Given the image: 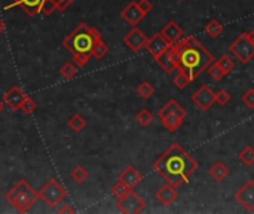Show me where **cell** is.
I'll list each match as a JSON object with an SVG mask.
<instances>
[{"mask_svg":"<svg viewBox=\"0 0 254 214\" xmlns=\"http://www.w3.org/2000/svg\"><path fill=\"white\" fill-rule=\"evenodd\" d=\"M118 180H121V182H124L129 189H134L137 185H140L141 183V180H143V175L138 172V170L134 167V165H128L121 174H119V177H118Z\"/></svg>","mask_w":254,"mask_h":214,"instance_id":"cell-15","label":"cell"},{"mask_svg":"<svg viewBox=\"0 0 254 214\" xmlns=\"http://www.w3.org/2000/svg\"><path fill=\"white\" fill-rule=\"evenodd\" d=\"M118 208L125 214H138L146 208V202L131 189L127 195L118 199Z\"/></svg>","mask_w":254,"mask_h":214,"instance_id":"cell-8","label":"cell"},{"mask_svg":"<svg viewBox=\"0 0 254 214\" xmlns=\"http://www.w3.org/2000/svg\"><path fill=\"white\" fill-rule=\"evenodd\" d=\"M55 11H57V5H55L54 0H43L42 6H41V14L49 17V15H52Z\"/></svg>","mask_w":254,"mask_h":214,"instance_id":"cell-34","label":"cell"},{"mask_svg":"<svg viewBox=\"0 0 254 214\" xmlns=\"http://www.w3.org/2000/svg\"><path fill=\"white\" fill-rule=\"evenodd\" d=\"M60 73L64 79H73L79 73V67L75 63H64L60 68Z\"/></svg>","mask_w":254,"mask_h":214,"instance_id":"cell-23","label":"cell"},{"mask_svg":"<svg viewBox=\"0 0 254 214\" xmlns=\"http://www.w3.org/2000/svg\"><path fill=\"white\" fill-rule=\"evenodd\" d=\"M153 168L168 185L178 188L190 182L192 174L198 170V162L178 143H172L155 161Z\"/></svg>","mask_w":254,"mask_h":214,"instance_id":"cell-1","label":"cell"},{"mask_svg":"<svg viewBox=\"0 0 254 214\" xmlns=\"http://www.w3.org/2000/svg\"><path fill=\"white\" fill-rule=\"evenodd\" d=\"M217 63H219V65H220V68L225 71L226 73V76L231 73V71L235 68V61L229 57V55H222L219 60H217Z\"/></svg>","mask_w":254,"mask_h":214,"instance_id":"cell-30","label":"cell"},{"mask_svg":"<svg viewBox=\"0 0 254 214\" xmlns=\"http://www.w3.org/2000/svg\"><path fill=\"white\" fill-rule=\"evenodd\" d=\"M5 198L18 213H28L38 202L39 192H36L27 180L21 178L12 189H9V192H6Z\"/></svg>","mask_w":254,"mask_h":214,"instance_id":"cell-4","label":"cell"},{"mask_svg":"<svg viewBox=\"0 0 254 214\" xmlns=\"http://www.w3.org/2000/svg\"><path fill=\"white\" fill-rule=\"evenodd\" d=\"M192 103L201 109L202 112H207L208 109H211L212 104L215 103V92L208 88L207 85H202L192 97Z\"/></svg>","mask_w":254,"mask_h":214,"instance_id":"cell-9","label":"cell"},{"mask_svg":"<svg viewBox=\"0 0 254 214\" xmlns=\"http://www.w3.org/2000/svg\"><path fill=\"white\" fill-rule=\"evenodd\" d=\"M229 52L233 54L242 64H248L254 58V42H251L247 34L242 33L229 45Z\"/></svg>","mask_w":254,"mask_h":214,"instance_id":"cell-7","label":"cell"},{"mask_svg":"<svg viewBox=\"0 0 254 214\" xmlns=\"http://www.w3.org/2000/svg\"><path fill=\"white\" fill-rule=\"evenodd\" d=\"M241 101L248 109H254V89H248L247 92H244L241 97Z\"/></svg>","mask_w":254,"mask_h":214,"instance_id":"cell-36","label":"cell"},{"mask_svg":"<svg viewBox=\"0 0 254 214\" xmlns=\"http://www.w3.org/2000/svg\"><path fill=\"white\" fill-rule=\"evenodd\" d=\"M161 34L167 39V42H168L169 45H174V43H177L178 41H181V39L185 38L183 30H181V27H180L175 21H169V22L162 28Z\"/></svg>","mask_w":254,"mask_h":214,"instance_id":"cell-17","label":"cell"},{"mask_svg":"<svg viewBox=\"0 0 254 214\" xmlns=\"http://www.w3.org/2000/svg\"><path fill=\"white\" fill-rule=\"evenodd\" d=\"M36 109H38V104H36V101H34L33 98H30V97H25L24 103H22L21 107H20V110H21L24 115H31V113L36 112Z\"/></svg>","mask_w":254,"mask_h":214,"instance_id":"cell-33","label":"cell"},{"mask_svg":"<svg viewBox=\"0 0 254 214\" xmlns=\"http://www.w3.org/2000/svg\"><path fill=\"white\" fill-rule=\"evenodd\" d=\"M121 17H122V20H124L125 22H128L129 25L135 27V25L144 18V14L138 9L137 2H131V3H128V5L122 9Z\"/></svg>","mask_w":254,"mask_h":214,"instance_id":"cell-16","label":"cell"},{"mask_svg":"<svg viewBox=\"0 0 254 214\" xmlns=\"http://www.w3.org/2000/svg\"><path fill=\"white\" fill-rule=\"evenodd\" d=\"M3 110H5V101L0 100V113H2Z\"/></svg>","mask_w":254,"mask_h":214,"instance_id":"cell-41","label":"cell"},{"mask_svg":"<svg viewBox=\"0 0 254 214\" xmlns=\"http://www.w3.org/2000/svg\"><path fill=\"white\" fill-rule=\"evenodd\" d=\"M135 121H137V124H138L140 127L146 128V127H149V125L152 124V121H153V115H152L148 109H143V110H140V112L137 113Z\"/></svg>","mask_w":254,"mask_h":214,"instance_id":"cell-26","label":"cell"},{"mask_svg":"<svg viewBox=\"0 0 254 214\" xmlns=\"http://www.w3.org/2000/svg\"><path fill=\"white\" fill-rule=\"evenodd\" d=\"M67 125H68V128H70L71 131H75V132H81V131H82V129L86 127V119H85L82 115L75 113L73 116H70V119H68Z\"/></svg>","mask_w":254,"mask_h":214,"instance_id":"cell-22","label":"cell"},{"mask_svg":"<svg viewBox=\"0 0 254 214\" xmlns=\"http://www.w3.org/2000/svg\"><path fill=\"white\" fill-rule=\"evenodd\" d=\"M67 198V191L65 188L55 178H51L48 180L43 188L39 191V199L45 201V204H48L49 208H57L64 199Z\"/></svg>","mask_w":254,"mask_h":214,"instance_id":"cell-6","label":"cell"},{"mask_svg":"<svg viewBox=\"0 0 254 214\" xmlns=\"http://www.w3.org/2000/svg\"><path fill=\"white\" fill-rule=\"evenodd\" d=\"M25 97L27 95L24 94V91L18 85H14L3 95V101H5V106H8L11 110H20V107L24 103Z\"/></svg>","mask_w":254,"mask_h":214,"instance_id":"cell-13","label":"cell"},{"mask_svg":"<svg viewBox=\"0 0 254 214\" xmlns=\"http://www.w3.org/2000/svg\"><path fill=\"white\" fill-rule=\"evenodd\" d=\"M225 27L220 21L217 20H211L205 24V33L210 36V38H219V36L223 33Z\"/></svg>","mask_w":254,"mask_h":214,"instance_id":"cell-21","label":"cell"},{"mask_svg":"<svg viewBox=\"0 0 254 214\" xmlns=\"http://www.w3.org/2000/svg\"><path fill=\"white\" fill-rule=\"evenodd\" d=\"M156 63L159 64V67L165 71V73H172V71L178 70V52L171 45L168 49H165L156 58Z\"/></svg>","mask_w":254,"mask_h":214,"instance_id":"cell-12","label":"cell"},{"mask_svg":"<svg viewBox=\"0 0 254 214\" xmlns=\"http://www.w3.org/2000/svg\"><path fill=\"white\" fill-rule=\"evenodd\" d=\"M43 0H18L17 6H20L28 17H34L36 14L41 12Z\"/></svg>","mask_w":254,"mask_h":214,"instance_id":"cell-19","label":"cell"},{"mask_svg":"<svg viewBox=\"0 0 254 214\" xmlns=\"http://www.w3.org/2000/svg\"><path fill=\"white\" fill-rule=\"evenodd\" d=\"M5 31H6V24L2 18H0V34H3Z\"/></svg>","mask_w":254,"mask_h":214,"instance_id":"cell-39","label":"cell"},{"mask_svg":"<svg viewBox=\"0 0 254 214\" xmlns=\"http://www.w3.org/2000/svg\"><path fill=\"white\" fill-rule=\"evenodd\" d=\"M156 199L162 204V205H165V207H168V205H171L172 202H175L177 201V198H178V192H177V188H174V186H171V185H164L162 188H159L158 189V192H156Z\"/></svg>","mask_w":254,"mask_h":214,"instance_id":"cell-18","label":"cell"},{"mask_svg":"<svg viewBox=\"0 0 254 214\" xmlns=\"http://www.w3.org/2000/svg\"><path fill=\"white\" fill-rule=\"evenodd\" d=\"M208 73H210V76H211L214 81H222V79L226 76V73H225V71L220 68L219 63H217L215 60L210 64V67H208Z\"/></svg>","mask_w":254,"mask_h":214,"instance_id":"cell-29","label":"cell"},{"mask_svg":"<svg viewBox=\"0 0 254 214\" xmlns=\"http://www.w3.org/2000/svg\"><path fill=\"white\" fill-rule=\"evenodd\" d=\"M238 158H239V161H241L244 165L251 167V165L254 164V149H253L251 146H245V148L239 152Z\"/></svg>","mask_w":254,"mask_h":214,"instance_id":"cell-25","label":"cell"},{"mask_svg":"<svg viewBox=\"0 0 254 214\" xmlns=\"http://www.w3.org/2000/svg\"><path fill=\"white\" fill-rule=\"evenodd\" d=\"M107 54H108V46L103 42V39L97 41V42L94 43V48H92V51H91V55L95 57L97 60H101V58H104Z\"/></svg>","mask_w":254,"mask_h":214,"instance_id":"cell-28","label":"cell"},{"mask_svg":"<svg viewBox=\"0 0 254 214\" xmlns=\"http://www.w3.org/2000/svg\"><path fill=\"white\" fill-rule=\"evenodd\" d=\"M172 46L178 52V70H183L189 76L190 82L199 78L201 73H204L214 61L212 54L207 48H204L193 36L183 38Z\"/></svg>","mask_w":254,"mask_h":214,"instance_id":"cell-2","label":"cell"},{"mask_svg":"<svg viewBox=\"0 0 254 214\" xmlns=\"http://www.w3.org/2000/svg\"><path fill=\"white\" fill-rule=\"evenodd\" d=\"M235 199L245 211H254V182L248 180L244 183V186H241L235 193Z\"/></svg>","mask_w":254,"mask_h":214,"instance_id":"cell-10","label":"cell"},{"mask_svg":"<svg viewBox=\"0 0 254 214\" xmlns=\"http://www.w3.org/2000/svg\"><path fill=\"white\" fill-rule=\"evenodd\" d=\"M54 2H57V0H54Z\"/></svg>","mask_w":254,"mask_h":214,"instance_id":"cell-42","label":"cell"},{"mask_svg":"<svg viewBox=\"0 0 254 214\" xmlns=\"http://www.w3.org/2000/svg\"><path fill=\"white\" fill-rule=\"evenodd\" d=\"M137 94H138V97L148 100V98H150L155 94V86L152 84H149V82H141L137 86Z\"/></svg>","mask_w":254,"mask_h":214,"instance_id":"cell-27","label":"cell"},{"mask_svg":"<svg viewBox=\"0 0 254 214\" xmlns=\"http://www.w3.org/2000/svg\"><path fill=\"white\" fill-rule=\"evenodd\" d=\"M178 73L174 76V85L178 88V89H185L189 84H190V79H189V76L185 73L183 70H177Z\"/></svg>","mask_w":254,"mask_h":214,"instance_id":"cell-31","label":"cell"},{"mask_svg":"<svg viewBox=\"0 0 254 214\" xmlns=\"http://www.w3.org/2000/svg\"><path fill=\"white\" fill-rule=\"evenodd\" d=\"M210 175L214 178L215 182H223L225 178L229 175V168L225 162L217 161L211 168H210Z\"/></svg>","mask_w":254,"mask_h":214,"instance_id":"cell-20","label":"cell"},{"mask_svg":"<svg viewBox=\"0 0 254 214\" xmlns=\"http://www.w3.org/2000/svg\"><path fill=\"white\" fill-rule=\"evenodd\" d=\"M124 43H125L132 52H140L143 48H146L148 38H146V34H144V33L135 25V27H132V30H131L129 33L125 34Z\"/></svg>","mask_w":254,"mask_h":214,"instance_id":"cell-11","label":"cell"},{"mask_svg":"<svg viewBox=\"0 0 254 214\" xmlns=\"http://www.w3.org/2000/svg\"><path fill=\"white\" fill-rule=\"evenodd\" d=\"M71 180L76 182V183H85L88 178H89V172L86 168H84L82 165H78L76 168H73V171H71Z\"/></svg>","mask_w":254,"mask_h":214,"instance_id":"cell-24","label":"cell"},{"mask_svg":"<svg viewBox=\"0 0 254 214\" xmlns=\"http://www.w3.org/2000/svg\"><path fill=\"white\" fill-rule=\"evenodd\" d=\"M58 213H60V214H64V213H70V214H71V213H76V210H75L73 207H70V205H63V207L58 210Z\"/></svg>","mask_w":254,"mask_h":214,"instance_id":"cell-38","label":"cell"},{"mask_svg":"<svg viewBox=\"0 0 254 214\" xmlns=\"http://www.w3.org/2000/svg\"><path fill=\"white\" fill-rule=\"evenodd\" d=\"M101 39V33L97 28L89 27L86 22H81L67 38L63 41V46L73 55V61L78 67L84 68L91 55L94 43Z\"/></svg>","mask_w":254,"mask_h":214,"instance_id":"cell-3","label":"cell"},{"mask_svg":"<svg viewBox=\"0 0 254 214\" xmlns=\"http://www.w3.org/2000/svg\"><path fill=\"white\" fill-rule=\"evenodd\" d=\"M137 6H138V9L144 14V17H146L149 12H152V9H153V5L149 2V0H138Z\"/></svg>","mask_w":254,"mask_h":214,"instance_id":"cell-37","label":"cell"},{"mask_svg":"<svg viewBox=\"0 0 254 214\" xmlns=\"http://www.w3.org/2000/svg\"><path fill=\"white\" fill-rule=\"evenodd\" d=\"M171 45L167 42V39L161 33H155L150 39H148V43H146V49L149 51V54L156 60L165 49H168Z\"/></svg>","mask_w":254,"mask_h":214,"instance_id":"cell-14","label":"cell"},{"mask_svg":"<svg viewBox=\"0 0 254 214\" xmlns=\"http://www.w3.org/2000/svg\"><path fill=\"white\" fill-rule=\"evenodd\" d=\"M245 34H247V38H248V39H250L251 42H254V30H250V31H247Z\"/></svg>","mask_w":254,"mask_h":214,"instance_id":"cell-40","label":"cell"},{"mask_svg":"<svg viewBox=\"0 0 254 214\" xmlns=\"http://www.w3.org/2000/svg\"><path fill=\"white\" fill-rule=\"evenodd\" d=\"M231 101V94L226 89H220L219 92H215V103L220 106H226Z\"/></svg>","mask_w":254,"mask_h":214,"instance_id":"cell-35","label":"cell"},{"mask_svg":"<svg viewBox=\"0 0 254 214\" xmlns=\"http://www.w3.org/2000/svg\"><path fill=\"white\" fill-rule=\"evenodd\" d=\"M186 116H188L186 110L175 100H169L158 112V118L161 119L162 125L169 132H175L181 125H183Z\"/></svg>","mask_w":254,"mask_h":214,"instance_id":"cell-5","label":"cell"},{"mask_svg":"<svg viewBox=\"0 0 254 214\" xmlns=\"http://www.w3.org/2000/svg\"><path fill=\"white\" fill-rule=\"evenodd\" d=\"M131 189L124 183V182H121V180H118V183L116 185H113L112 186V189H110V193L116 198V199H121L124 195H127L128 192H129Z\"/></svg>","mask_w":254,"mask_h":214,"instance_id":"cell-32","label":"cell"}]
</instances>
